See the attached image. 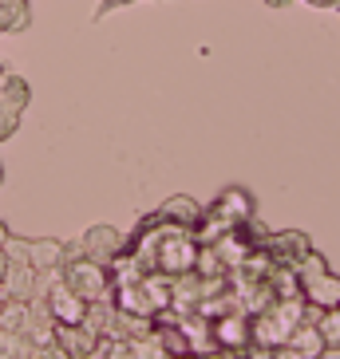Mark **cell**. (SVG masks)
Masks as SVG:
<instances>
[{"label":"cell","instance_id":"24","mask_svg":"<svg viewBox=\"0 0 340 359\" xmlns=\"http://www.w3.org/2000/svg\"><path fill=\"white\" fill-rule=\"evenodd\" d=\"M127 4H138V0H99V8H96V16H91V20H103V16H111V12L115 8H127Z\"/></svg>","mask_w":340,"mask_h":359},{"label":"cell","instance_id":"11","mask_svg":"<svg viewBox=\"0 0 340 359\" xmlns=\"http://www.w3.org/2000/svg\"><path fill=\"white\" fill-rule=\"evenodd\" d=\"M159 327V316H138V312H127V308L115 304V320H111V336L107 339H143Z\"/></svg>","mask_w":340,"mask_h":359},{"label":"cell","instance_id":"27","mask_svg":"<svg viewBox=\"0 0 340 359\" xmlns=\"http://www.w3.org/2000/svg\"><path fill=\"white\" fill-rule=\"evenodd\" d=\"M308 8H340V0H305Z\"/></svg>","mask_w":340,"mask_h":359},{"label":"cell","instance_id":"7","mask_svg":"<svg viewBox=\"0 0 340 359\" xmlns=\"http://www.w3.org/2000/svg\"><path fill=\"white\" fill-rule=\"evenodd\" d=\"M155 213H159L162 222H170V225H182V229H198V225H202L206 205H202V201H194L190 194H170V198L162 201Z\"/></svg>","mask_w":340,"mask_h":359},{"label":"cell","instance_id":"13","mask_svg":"<svg viewBox=\"0 0 340 359\" xmlns=\"http://www.w3.org/2000/svg\"><path fill=\"white\" fill-rule=\"evenodd\" d=\"M289 351L297 359H320L325 351H329V344H325V336H320V327H317V320H305V324L289 336V344H285Z\"/></svg>","mask_w":340,"mask_h":359},{"label":"cell","instance_id":"14","mask_svg":"<svg viewBox=\"0 0 340 359\" xmlns=\"http://www.w3.org/2000/svg\"><path fill=\"white\" fill-rule=\"evenodd\" d=\"M60 344H64L67 351H72L75 359H91L99 348H103L107 339L96 336L87 324H75V327H60Z\"/></svg>","mask_w":340,"mask_h":359},{"label":"cell","instance_id":"1","mask_svg":"<svg viewBox=\"0 0 340 359\" xmlns=\"http://www.w3.org/2000/svg\"><path fill=\"white\" fill-rule=\"evenodd\" d=\"M254 213H257L254 194L245 190V186H225V190L206 205L202 225L194 229V237H198L202 245H214L218 237H225V233H234L237 225H245Z\"/></svg>","mask_w":340,"mask_h":359},{"label":"cell","instance_id":"23","mask_svg":"<svg viewBox=\"0 0 340 359\" xmlns=\"http://www.w3.org/2000/svg\"><path fill=\"white\" fill-rule=\"evenodd\" d=\"M103 359H135V351H131L127 339H107V344H103Z\"/></svg>","mask_w":340,"mask_h":359},{"label":"cell","instance_id":"9","mask_svg":"<svg viewBox=\"0 0 340 359\" xmlns=\"http://www.w3.org/2000/svg\"><path fill=\"white\" fill-rule=\"evenodd\" d=\"M24 336L32 339L36 348L60 344V324H55L52 308H48V300H44V296H36V300H32V316H28V332H24Z\"/></svg>","mask_w":340,"mask_h":359},{"label":"cell","instance_id":"2","mask_svg":"<svg viewBox=\"0 0 340 359\" xmlns=\"http://www.w3.org/2000/svg\"><path fill=\"white\" fill-rule=\"evenodd\" d=\"M297 269H301V292H305L308 304L320 308V312L340 308V273H332V269H329L325 253H317V249H313V253H308Z\"/></svg>","mask_w":340,"mask_h":359},{"label":"cell","instance_id":"15","mask_svg":"<svg viewBox=\"0 0 340 359\" xmlns=\"http://www.w3.org/2000/svg\"><path fill=\"white\" fill-rule=\"evenodd\" d=\"M266 280H269V288H273L277 300L305 296V292H301V269H297V264H277V261H273V269H269Z\"/></svg>","mask_w":340,"mask_h":359},{"label":"cell","instance_id":"16","mask_svg":"<svg viewBox=\"0 0 340 359\" xmlns=\"http://www.w3.org/2000/svg\"><path fill=\"white\" fill-rule=\"evenodd\" d=\"M0 24H4V36L28 32V28H32V8H28V0H0Z\"/></svg>","mask_w":340,"mask_h":359},{"label":"cell","instance_id":"18","mask_svg":"<svg viewBox=\"0 0 340 359\" xmlns=\"http://www.w3.org/2000/svg\"><path fill=\"white\" fill-rule=\"evenodd\" d=\"M111 320H115V300H96V304H87V316L84 324L96 332V336H111Z\"/></svg>","mask_w":340,"mask_h":359},{"label":"cell","instance_id":"5","mask_svg":"<svg viewBox=\"0 0 340 359\" xmlns=\"http://www.w3.org/2000/svg\"><path fill=\"white\" fill-rule=\"evenodd\" d=\"M214 339H218V348L245 351L254 344V316H249L245 308H234V312L218 316L214 320Z\"/></svg>","mask_w":340,"mask_h":359},{"label":"cell","instance_id":"31","mask_svg":"<svg viewBox=\"0 0 340 359\" xmlns=\"http://www.w3.org/2000/svg\"><path fill=\"white\" fill-rule=\"evenodd\" d=\"M190 359H210V355H190Z\"/></svg>","mask_w":340,"mask_h":359},{"label":"cell","instance_id":"8","mask_svg":"<svg viewBox=\"0 0 340 359\" xmlns=\"http://www.w3.org/2000/svg\"><path fill=\"white\" fill-rule=\"evenodd\" d=\"M4 292L12 296V300H28L32 304L36 296H40V273H36L32 264H24V261H12L8 264V273H4Z\"/></svg>","mask_w":340,"mask_h":359},{"label":"cell","instance_id":"17","mask_svg":"<svg viewBox=\"0 0 340 359\" xmlns=\"http://www.w3.org/2000/svg\"><path fill=\"white\" fill-rule=\"evenodd\" d=\"M28 316L32 304L28 300H0V332H28Z\"/></svg>","mask_w":340,"mask_h":359},{"label":"cell","instance_id":"19","mask_svg":"<svg viewBox=\"0 0 340 359\" xmlns=\"http://www.w3.org/2000/svg\"><path fill=\"white\" fill-rule=\"evenodd\" d=\"M36 344L24 332H0V359H32Z\"/></svg>","mask_w":340,"mask_h":359},{"label":"cell","instance_id":"20","mask_svg":"<svg viewBox=\"0 0 340 359\" xmlns=\"http://www.w3.org/2000/svg\"><path fill=\"white\" fill-rule=\"evenodd\" d=\"M131 351H135V359H170L166 344L159 339V327H155L150 336H143V339H131Z\"/></svg>","mask_w":340,"mask_h":359},{"label":"cell","instance_id":"21","mask_svg":"<svg viewBox=\"0 0 340 359\" xmlns=\"http://www.w3.org/2000/svg\"><path fill=\"white\" fill-rule=\"evenodd\" d=\"M317 327H320V336H325V344H329V348H340V308L320 312Z\"/></svg>","mask_w":340,"mask_h":359},{"label":"cell","instance_id":"29","mask_svg":"<svg viewBox=\"0 0 340 359\" xmlns=\"http://www.w3.org/2000/svg\"><path fill=\"white\" fill-rule=\"evenodd\" d=\"M8 264H12V261H8V253L0 249V280H4V273H8Z\"/></svg>","mask_w":340,"mask_h":359},{"label":"cell","instance_id":"12","mask_svg":"<svg viewBox=\"0 0 340 359\" xmlns=\"http://www.w3.org/2000/svg\"><path fill=\"white\" fill-rule=\"evenodd\" d=\"M0 103L12 107V111H28V103H32V87H28V79H24L20 72H12V67H4V60H0Z\"/></svg>","mask_w":340,"mask_h":359},{"label":"cell","instance_id":"3","mask_svg":"<svg viewBox=\"0 0 340 359\" xmlns=\"http://www.w3.org/2000/svg\"><path fill=\"white\" fill-rule=\"evenodd\" d=\"M64 280L84 296L87 304H96V300H115V276H111V269L91 261V257H79V261L64 264Z\"/></svg>","mask_w":340,"mask_h":359},{"label":"cell","instance_id":"26","mask_svg":"<svg viewBox=\"0 0 340 359\" xmlns=\"http://www.w3.org/2000/svg\"><path fill=\"white\" fill-rule=\"evenodd\" d=\"M242 359H277L273 348H266V344H249V348L242 351Z\"/></svg>","mask_w":340,"mask_h":359},{"label":"cell","instance_id":"4","mask_svg":"<svg viewBox=\"0 0 340 359\" xmlns=\"http://www.w3.org/2000/svg\"><path fill=\"white\" fill-rule=\"evenodd\" d=\"M79 237H84V253L91 257V261L107 264V269H115V264L131 253V233H123L119 225H111V222L87 225Z\"/></svg>","mask_w":340,"mask_h":359},{"label":"cell","instance_id":"28","mask_svg":"<svg viewBox=\"0 0 340 359\" xmlns=\"http://www.w3.org/2000/svg\"><path fill=\"white\" fill-rule=\"evenodd\" d=\"M12 241V229H8V222H4V217H0V249H4V245Z\"/></svg>","mask_w":340,"mask_h":359},{"label":"cell","instance_id":"10","mask_svg":"<svg viewBox=\"0 0 340 359\" xmlns=\"http://www.w3.org/2000/svg\"><path fill=\"white\" fill-rule=\"evenodd\" d=\"M28 264L36 273H60L64 269V241L60 237H28Z\"/></svg>","mask_w":340,"mask_h":359},{"label":"cell","instance_id":"25","mask_svg":"<svg viewBox=\"0 0 340 359\" xmlns=\"http://www.w3.org/2000/svg\"><path fill=\"white\" fill-rule=\"evenodd\" d=\"M32 359H75V355L64 348V344H48V348H36Z\"/></svg>","mask_w":340,"mask_h":359},{"label":"cell","instance_id":"30","mask_svg":"<svg viewBox=\"0 0 340 359\" xmlns=\"http://www.w3.org/2000/svg\"><path fill=\"white\" fill-rule=\"evenodd\" d=\"M269 8H285V4H293V0H266Z\"/></svg>","mask_w":340,"mask_h":359},{"label":"cell","instance_id":"22","mask_svg":"<svg viewBox=\"0 0 340 359\" xmlns=\"http://www.w3.org/2000/svg\"><path fill=\"white\" fill-rule=\"evenodd\" d=\"M16 127H20V111H12V107L0 103V142L16 135Z\"/></svg>","mask_w":340,"mask_h":359},{"label":"cell","instance_id":"6","mask_svg":"<svg viewBox=\"0 0 340 359\" xmlns=\"http://www.w3.org/2000/svg\"><path fill=\"white\" fill-rule=\"evenodd\" d=\"M266 253L273 257L277 264H301L313 253V237H308L305 229H277V233H269Z\"/></svg>","mask_w":340,"mask_h":359},{"label":"cell","instance_id":"32","mask_svg":"<svg viewBox=\"0 0 340 359\" xmlns=\"http://www.w3.org/2000/svg\"><path fill=\"white\" fill-rule=\"evenodd\" d=\"M0 182H4V166H0Z\"/></svg>","mask_w":340,"mask_h":359}]
</instances>
